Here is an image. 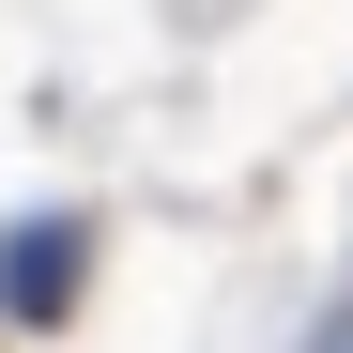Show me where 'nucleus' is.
<instances>
[{
    "instance_id": "nucleus-1",
    "label": "nucleus",
    "mask_w": 353,
    "mask_h": 353,
    "mask_svg": "<svg viewBox=\"0 0 353 353\" xmlns=\"http://www.w3.org/2000/svg\"><path fill=\"white\" fill-rule=\"evenodd\" d=\"M0 307L16 323H62L77 307V215H31L16 246H0Z\"/></svg>"
}]
</instances>
